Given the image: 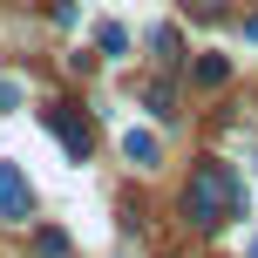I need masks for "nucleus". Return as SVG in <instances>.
Wrapping results in <instances>:
<instances>
[{"instance_id": "nucleus-7", "label": "nucleus", "mask_w": 258, "mask_h": 258, "mask_svg": "<svg viewBox=\"0 0 258 258\" xmlns=\"http://www.w3.org/2000/svg\"><path fill=\"white\" fill-rule=\"evenodd\" d=\"M150 48L163 54V61H177V48H183V41H177V27H156V34H150Z\"/></svg>"}, {"instance_id": "nucleus-8", "label": "nucleus", "mask_w": 258, "mask_h": 258, "mask_svg": "<svg viewBox=\"0 0 258 258\" xmlns=\"http://www.w3.org/2000/svg\"><path fill=\"white\" fill-rule=\"evenodd\" d=\"M21 95H27L21 82H14V75H0V116H7V109H21Z\"/></svg>"}, {"instance_id": "nucleus-2", "label": "nucleus", "mask_w": 258, "mask_h": 258, "mask_svg": "<svg viewBox=\"0 0 258 258\" xmlns=\"http://www.w3.org/2000/svg\"><path fill=\"white\" fill-rule=\"evenodd\" d=\"M0 218H7V224H27V218H34V190H27L21 163H0Z\"/></svg>"}, {"instance_id": "nucleus-9", "label": "nucleus", "mask_w": 258, "mask_h": 258, "mask_svg": "<svg viewBox=\"0 0 258 258\" xmlns=\"http://www.w3.org/2000/svg\"><path fill=\"white\" fill-rule=\"evenodd\" d=\"M95 41H102V54H129V34H122V27H102Z\"/></svg>"}, {"instance_id": "nucleus-6", "label": "nucleus", "mask_w": 258, "mask_h": 258, "mask_svg": "<svg viewBox=\"0 0 258 258\" xmlns=\"http://www.w3.org/2000/svg\"><path fill=\"white\" fill-rule=\"evenodd\" d=\"M34 251L41 258H68V238L61 231H34Z\"/></svg>"}, {"instance_id": "nucleus-10", "label": "nucleus", "mask_w": 258, "mask_h": 258, "mask_svg": "<svg viewBox=\"0 0 258 258\" xmlns=\"http://www.w3.org/2000/svg\"><path fill=\"white\" fill-rule=\"evenodd\" d=\"M245 34H251V41H258V14H251V21H245Z\"/></svg>"}, {"instance_id": "nucleus-5", "label": "nucleus", "mask_w": 258, "mask_h": 258, "mask_svg": "<svg viewBox=\"0 0 258 258\" xmlns=\"http://www.w3.org/2000/svg\"><path fill=\"white\" fill-rule=\"evenodd\" d=\"M231 82V61L224 54H197V89H224Z\"/></svg>"}, {"instance_id": "nucleus-12", "label": "nucleus", "mask_w": 258, "mask_h": 258, "mask_svg": "<svg viewBox=\"0 0 258 258\" xmlns=\"http://www.w3.org/2000/svg\"><path fill=\"white\" fill-rule=\"evenodd\" d=\"M251 258H258V238H251Z\"/></svg>"}, {"instance_id": "nucleus-1", "label": "nucleus", "mask_w": 258, "mask_h": 258, "mask_svg": "<svg viewBox=\"0 0 258 258\" xmlns=\"http://www.w3.org/2000/svg\"><path fill=\"white\" fill-rule=\"evenodd\" d=\"M183 218H190L197 231H224L231 218H245V183L231 177V163H197V170H190Z\"/></svg>"}, {"instance_id": "nucleus-4", "label": "nucleus", "mask_w": 258, "mask_h": 258, "mask_svg": "<svg viewBox=\"0 0 258 258\" xmlns=\"http://www.w3.org/2000/svg\"><path fill=\"white\" fill-rule=\"evenodd\" d=\"M122 156H129L136 170H150V163H163V143H156L150 129H122Z\"/></svg>"}, {"instance_id": "nucleus-11", "label": "nucleus", "mask_w": 258, "mask_h": 258, "mask_svg": "<svg viewBox=\"0 0 258 258\" xmlns=\"http://www.w3.org/2000/svg\"><path fill=\"white\" fill-rule=\"evenodd\" d=\"M197 7H218V0H197Z\"/></svg>"}, {"instance_id": "nucleus-3", "label": "nucleus", "mask_w": 258, "mask_h": 258, "mask_svg": "<svg viewBox=\"0 0 258 258\" xmlns=\"http://www.w3.org/2000/svg\"><path fill=\"white\" fill-rule=\"evenodd\" d=\"M48 129H54V136H61V150L75 156V163H82V156H89V143H95V136H89V122H82L75 109H54V116H48Z\"/></svg>"}]
</instances>
